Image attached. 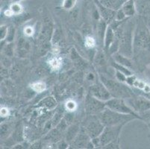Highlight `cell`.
Here are the masks:
<instances>
[{"instance_id": "cell-1", "label": "cell", "mask_w": 150, "mask_h": 149, "mask_svg": "<svg viewBox=\"0 0 150 149\" xmlns=\"http://www.w3.org/2000/svg\"><path fill=\"white\" fill-rule=\"evenodd\" d=\"M133 57L136 64L140 65L150 59V30L144 21L138 22L134 34Z\"/></svg>"}, {"instance_id": "cell-2", "label": "cell", "mask_w": 150, "mask_h": 149, "mask_svg": "<svg viewBox=\"0 0 150 149\" xmlns=\"http://www.w3.org/2000/svg\"><path fill=\"white\" fill-rule=\"evenodd\" d=\"M116 36L119 40V51L126 57H133L134 31L132 23L125 20L115 30Z\"/></svg>"}, {"instance_id": "cell-3", "label": "cell", "mask_w": 150, "mask_h": 149, "mask_svg": "<svg viewBox=\"0 0 150 149\" xmlns=\"http://www.w3.org/2000/svg\"><path fill=\"white\" fill-rule=\"evenodd\" d=\"M99 80L107 87L112 97L126 99L135 95L133 90L129 87V85H125L123 82L108 78L102 73L99 74Z\"/></svg>"}, {"instance_id": "cell-4", "label": "cell", "mask_w": 150, "mask_h": 149, "mask_svg": "<svg viewBox=\"0 0 150 149\" xmlns=\"http://www.w3.org/2000/svg\"><path fill=\"white\" fill-rule=\"evenodd\" d=\"M105 126H119L127 124L134 119H139L137 117L131 114H124L114 111L106 107L103 111L97 115Z\"/></svg>"}, {"instance_id": "cell-5", "label": "cell", "mask_w": 150, "mask_h": 149, "mask_svg": "<svg viewBox=\"0 0 150 149\" xmlns=\"http://www.w3.org/2000/svg\"><path fill=\"white\" fill-rule=\"evenodd\" d=\"M122 125L119 126H105L104 130L98 137L92 139L95 148L104 147L108 143L119 139L120 133L122 128Z\"/></svg>"}, {"instance_id": "cell-6", "label": "cell", "mask_w": 150, "mask_h": 149, "mask_svg": "<svg viewBox=\"0 0 150 149\" xmlns=\"http://www.w3.org/2000/svg\"><path fill=\"white\" fill-rule=\"evenodd\" d=\"M105 127L97 115H88L82 128L91 139H94L102 133Z\"/></svg>"}, {"instance_id": "cell-7", "label": "cell", "mask_w": 150, "mask_h": 149, "mask_svg": "<svg viewBox=\"0 0 150 149\" xmlns=\"http://www.w3.org/2000/svg\"><path fill=\"white\" fill-rule=\"evenodd\" d=\"M105 105L107 108L110 109L114 111L124 113V114L134 115V116L137 117L139 119H140V115L131 108L124 98L112 97L107 102H105Z\"/></svg>"}, {"instance_id": "cell-8", "label": "cell", "mask_w": 150, "mask_h": 149, "mask_svg": "<svg viewBox=\"0 0 150 149\" xmlns=\"http://www.w3.org/2000/svg\"><path fill=\"white\" fill-rule=\"evenodd\" d=\"M131 108L137 113H141L150 110V99L144 95H134L125 99Z\"/></svg>"}, {"instance_id": "cell-9", "label": "cell", "mask_w": 150, "mask_h": 149, "mask_svg": "<svg viewBox=\"0 0 150 149\" xmlns=\"http://www.w3.org/2000/svg\"><path fill=\"white\" fill-rule=\"evenodd\" d=\"M106 108L105 102L95 98L89 93L85 98V112L87 115H98Z\"/></svg>"}, {"instance_id": "cell-10", "label": "cell", "mask_w": 150, "mask_h": 149, "mask_svg": "<svg viewBox=\"0 0 150 149\" xmlns=\"http://www.w3.org/2000/svg\"><path fill=\"white\" fill-rule=\"evenodd\" d=\"M88 93L105 102L112 98V95L110 93L107 87L105 86V84L101 81L94 83L90 87Z\"/></svg>"}, {"instance_id": "cell-11", "label": "cell", "mask_w": 150, "mask_h": 149, "mask_svg": "<svg viewBox=\"0 0 150 149\" xmlns=\"http://www.w3.org/2000/svg\"><path fill=\"white\" fill-rule=\"evenodd\" d=\"M73 148H95L92 142V139L86 133L85 131L81 128L79 133L75 137L73 141L69 143Z\"/></svg>"}, {"instance_id": "cell-12", "label": "cell", "mask_w": 150, "mask_h": 149, "mask_svg": "<svg viewBox=\"0 0 150 149\" xmlns=\"http://www.w3.org/2000/svg\"><path fill=\"white\" fill-rule=\"evenodd\" d=\"M96 2L98 6V9H99V13L102 20L105 21L107 23H110L113 20H114L116 12H117L116 11L111 10L110 8L105 7L104 5H102L99 2V0H96Z\"/></svg>"}, {"instance_id": "cell-13", "label": "cell", "mask_w": 150, "mask_h": 149, "mask_svg": "<svg viewBox=\"0 0 150 149\" xmlns=\"http://www.w3.org/2000/svg\"><path fill=\"white\" fill-rule=\"evenodd\" d=\"M116 38H117V36H116L115 31L110 25H108L107 27L105 35L104 45H103L104 51H105L106 52H108L110 48L111 47L113 43H114V41L116 40Z\"/></svg>"}, {"instance_id": "cell-14", "label": "cell", "mask_w": 150, "mask_h": 149, "mask_svg": "<svg viewBox=\"0 0 150 149\" xmlns=\"http://www.w3.org/2000/svg\"><path fill=\"white\" fill-rule=\"evenodd\" d=\"M112 59L117 64H121V65L124 66L130 69H133V63L131 61L130 58L123 55L121 53L118 52L112 54Z\"/></svg>"}, {"instance_id": "cell-15", "label": "cell", "mask_w": 150, "mask_h": 149, "mask_svg": "<svg viewBox=\"0 0 150 149\" xmlns=\"http://www.w3.org/2000/svg\"><path fill=\"white\" fill-rule=\"evenodd\" d=\"M126 0H99V2L108 8L117 11L122 8Z\"/></svg>"}, {"instance_id": "cell-16", "label": "cell", "mask_w": 150, "mask_h": 149, "mask_svg": "<svg viewBox=\"0 0 150 149\" xmlns=\"http://www.w3.org/2000/svg\"><path fill=\"white\" fill-rule=\"evenodd\" d=\"M80 127L78 125H72L67 129L66 136H65V140L68 143H70L75 139L78 133H79Z\"/></svg>"}, {"instance_id": "cell-17", "label": "cell", "mask_w": 150, "mask_h": 149, "mask_svg": "<svg viewBox=\"0 0 150 149\" xmlns=\"http://www.w3.org/2000/svg\"><path fill=\"white\" fill-rule=\"evenodd\" d=\"M122 11H124L125 14L126 15L128 18L133 16L136 13L135 6H134V0H126L125 3L122 5Z\"/></svg>"}, {"instance_id": "cell-18", "label": "cell", "mask_w": 150, "mask_h": 149, "mask_svg": "<svg viewBox=\"0 0 150 149\" xmlns=\"http://www.w3.org/2000/svg\"><path fill=\"white\" fill-rule=\"evenodd\" d=\"M110 62V66H112V67L115 69V70L120 71V72H121L122 73L125 74L126 76H132V75H133V73H132V72L131 71L130 69H129V68H127V67H125V66L121 65V64H117V63L115 62V61H114L113 59L111 60Z\"/></svg>"}, {"instance_id": "cell-19", "label": "cell", "mask_w": 150, "mask_h": 149, "mask_svg": "<svg viewBox=\"0 0 150 149\" xmlns=\"http://www.w3.org/2000/svg\"><path fill=\"white\" fill-rule=\"evenodd\" d=\"M106 63L107 62H106L104 52L100 51L97 52L96 57H95V64H96V67H98L99 69H102V68L105 69Z\"/></svg>"}, {"instance_id": "cell-20", "label": "cell", "mask_w": 150, "mask_h": 149, "mask_svg": "<svg viewBox=\"0 0 150 149\" xmlns=\"http://www.w3.org/2000/svg\"><path fill=\"white\" fill-rule=\"evenodd\" d=\"M48 64L52 69L58 70L62 66V60L61 57H58L57 56H52L49 59Z\"/></svg>"}, {"instance_id": "cell-21", "label": "cell", "mask_w": 150, "mask_h": 149, "mask_svg": "<svg viewBox=\"0 0 150 149\" xmlns=\"http://www.w3.org/2000/svg\"><path fill=\"white\" fill-rule=\"evenodd\" d=\"M9 9L11 11L13 15H20L23 11V6H22V5L19 2H13L11 5Z\"/></svg>"}, {"instance_id": "cell-22", "label": "cell", "mask_w": 150, "mask_h": 149, "mask_svg": "<svg viewBox=\"0 0 150 149\" xmlns=\"http://www.w3.org/2000/svg\"><path fill=\"white\" fill-rule=\"evenodd\" d=\"M31 88L36 93H42L46 90V86L43 82H35L31 84Z\"/></svg>"}, {"instance_id": "cell-23", "label": "cell", "mask_w": 150, "mask_h": 149, "mask_svg": "<svg viewBox=\"0 0 150 149\" xmlns=\"http://www.w3.org/2000/svg\"><path fill=\"white\" fill-rule=\"evenodd\" d=\"M42 104L44 105V106L47 108H53L54 106H56V101L53 99L52 97H48L46 98V99L42 101Z\"/></svg>"}, {"instance_id": "cell-24", "label": "cell", "mask_w": 150, "mask_h": 149, "mask_svg": "<svg viewBox=\"0 0 150 149\" xmlns=\"http://www.w3.org/2000/svg\"><path fill=\"white\" fill-rule=\"evenodd\" d=\"M139 115L140 117V120H143L150 129V110L144 112V113H139Z\"/></svg>"}, {"instance_id": "cell-25", "label": "cell", "mask_w": 150, "mask_h": 149, "mask_svg": "<svg viewBox=\"0 0 150 149\" xmlns=\"http://www.w3.org/2000/svg\"><path fill=\"white\" fill-rule=\"evenodd\" d=\"M126 19H128V17L126 16V15L125 14L124 11H122V8H120L119 10H117L116 12V16L115 19L114 20H117V21L119 22H122L124 20H125Z\"/></svg>"}, {"instance_id": "cell-26", "label": "cell", "mask_w": 150, "mask_h": 149, "mask_svg": "<svg viewBox=\"0 0 150 149\" xmlns=\"http://www.w3.org/2000/svg\"><path fill=\"white\" fill-rule=\"evenodd\" d=\"M84 45L88 49H93L96 46V40L92 37H87L84 40Z\"/></svg>"}, {"instance_id": "cell-27", "label": "cell", "mask_w": 150, "mask_h": 149, "mask_svg": "<svg viewBox=\"0 0 150 149\" xmlns=\"http://www.w3.org/2000/svg\"><path fill=\"white\" fill-rule=\"evenodd\" d=\"M4 53L7 57H11L13 54V46L11 43H8L3 49Z\"/></svg>"}, {"instance_id": "cell-28", "label": "cell", "mask_w": 150, "mask_h": 149, "mask_svg": "<svg viewBox=\"0 0 150 149\" xmlns=\"http://www.w3.org/2000/svg\"><path fill=\"white\" fill-rule=\"evenodd\" d=\"M8 30L9 28L8 27V25H2L1 28H0V39L1 41H3L4 40H5L8 36Z\"/></svg>"}, {"instance_id": "cell-29", "label": "cell", "mask_w": 150, "mask_h": 149, "mask_svg": "<svg viewBox=\"0 0 150 149\" xmlns=\"http://www.w3.org/2000/svg\"><path fill=\"white\" fill-rule=\"evenodd\" d=\"M76 0H64L63 2V8L67 10H70L75 6Z\"/></svg>"}, {"instance_id": "cell-30", "label": "cell", "mask_w": 150, "mask_h": 149, "mask_svg": "<svg viewBox=\"0 0 150 149\" xmlns=\"http://www.w3.org/2000/svg\"><path fill=\"white\" fill-rule=\"evenodd\" d=\"M65 107H66V109L69 112H73L75 111V110H76V108H77V105H76V103L74 101L69 100L66 103Z\"/></svg>"}, {"instance_id": "cell-31", "label": "cell", "mask_w": 150, "mask_h": 149, "mask_svg": "<svg viewBox=\"0 0 150 149\" xmlns=\"http://www.w3.org/2000/svg\"><path fill=\"white\" fill-rule=\"evenodd\" d=\"M115 76H116V79L121 82H125L126 81V79H127L128 76H126L125 74L122 73L120 71L115 70Z\"/></svg>"}, {"instance_id": "cell-32", "label": "cell", "mask_w": 150, "mask_h": 149, "mask_svg": "<svg viewBox=\"0 0 150 149\" xmlns=\"http://www.w3.org/2000/svg\"><path fill=\"white\" fill-rule=\"evenodd\" d=\"M119 146V139H117V140H115V141H113L107 144L104 147H102V148H120Z\"/></svg>"}, {"instance_id": "cell-33", "label": "cell", "mask_w": 150, "mask_h": 149, "mask_svg": "<svg viewBox=\"0 0 150 149\" xmlns=\"http://www.w3.org/2000/svg\"><path fill=\"white\" fill-rule=\"evenodd\" d=\"M23 33L25 36L26 37H31L34 35L35 33V31H34L33 27L31 26H27L24 28V31H23Z\"/></svg>"}, {"instance_id": "cell-34", "label": "cell", "mask_w": 150, "mask_h": 149, "mask_svg": "<svg viewBox=\"0 0 150 149\" xmlns=\"http://www.w3.org/2000/svg\"><path fill=\"white\" fill-rule=\"evenodd\" d=\"M14 34H15V29L13 28H10L8 30V34L7 36V41L8 43H11L12 40L14 37Z\"/></svg>"}, {"instance_id": "cell-35", "label": "cell", "mask_w": 150, "mask_h": 149, "mask_svg": "<svg viewBox=\"0 0 150 149\" xmlns=\"http://www.w3.org/2000/svg\"><path fill=\"white\" fill-rule=\"evenodd\" d=\"M8 113H9V111L8 108H6V107H2V108H1V112H0L1 117H8Z\"/></svg>"}, {"instance_id": "cell-36", "label": "cell", "mask_w": 150, "mask_h": 149, "mask_svg": "<svg viewBox=\"0 0 150 149\" xmlns=\"http://www.w3.org/2000/svg\"><path fill=\"white\" fill-rule=\"evenodd\" d=\"M5 15H6V16H13V13H12L10 9H8V10L5 11Z\"/></svg>"}, {"instance_id": "cell-37", "label": "cell", "mask_w": 150, "mask_h": 149, "mask_svg": "<svg viewBox=\"0 0 150 149\" xmlns=\"http://www.w3.org/2000/svg\"><path fill=\"white\" fill-rule=\"evenodd\" d=\"M13 2H20V1H23V0H13Z\"/></svg>"}, {"instance_id": "cell-38", "label": "cell", "mask_w": 150, "mask_h": 149, "mask_svg": "<svg viewBox=\"0 0 150 149\" xmlns=\"http://www.w3.org/2000/svg\"><path fill=\"white\" fill-rule=\"evenodd\" d=\"M148 27H149V30H150V25H149Z\"/></svg>"}]
</instances>
